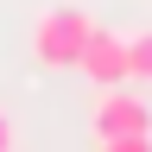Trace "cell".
Returning <instances> with one entry per match:
<instances>
[{
	"instance_id": "cell-1",
	"label": "cell",
	"mask_w": 152,
	"mask_h": 152,
	"mask_svg": "<svg viewBox=\"0 0 152 152\" xmlns=\"http://www.w3.org/2000/svg\"><path fill=\"white\" fill-rule=\"evenodd\" d=\"M89 32H95V19L83 7H51V13H38V26H32V57L51 64V70H76Z\"/></svg>"
},
{
	"instance_id": "cell-3",
	"label": "cell",
	"mask_w": 152,
	"mask_h": 152,
	"mask_svg": "<svg viewBox=\"0 0 152 152\" xmlns=\"http://www.w3.org/2000/svg\"><path fill=\"white\" fill-rule=\"evenodd\" d=\"M76 70H83L95 89H121L127 76H133V70H127V38H121V32H89Z\"/></svg>"
},
{
	"instance_id": "cell-6",
	"label": "cell",
	"mask_w": 152,
	"mask_h": 152,
	"mask_svg": "<svg viewBox=\"0 0 152 152\" xmlns=\"http://www.w3.org/2000/svg\"><path fill=\"white\" fill-rule=\"evenodd\" d=\"M0 152H13V121L0 114Z\"/></svg>"
},
{
	"instance_id": "cell-2",
	"label": "cell",
	"mask_w": 152,
	"mask_h": 152,
	"mask_svg": "<svg viewBox=\"0 0 152 152\" xmlns=\"http://www.w3.org/2000/svg\"><path fill=\"white\" fill-rule=\"evenodd\" d=\"M89 127H95V140H146L152 133V102H140L127 89H102L95 108H89Z\"/></svg>"
},
{
	"instance_id": "cell-4",
	"label": "cell",
	"mask_w": 152,
	"mask_h": 152,
	"mask_svg": "<svg viewBox=\"0 0 152 152\" xmlns=\"http://www.w3.org/2000/svg\"><path fill=\"white\" fill-rule=\"evenodd\" d=\"M127 70L140 76V83H152V32H133L127 38Z\"/></svg>"
},
{
	"instance_id": "cell-5",
	"label": "cell",
	"mask_w": 152,
	"mask_h": 152,
	"mask_svg": "<svg viewBox=\"0 0 152 152\" xmlns=\"http://www.w3.org/2000/svg\"><path fill=\"white\" fill-rule=\"evenodd\" d=\"M95 146H102V152H152V133H146V140H95Z\"/></svg>"
}]
</instances>
